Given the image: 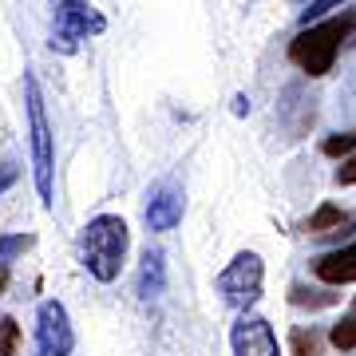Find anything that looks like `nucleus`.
<instances>
[{"label":"nucleus","instance_id":"obj_6","mask_svg":"<svg viewBox=\"0 0 356 356\" xmlns=\"http://www.w3.org/2000/svg\"><path fill=\"white\" fill-rule=\"evenodd\" d=\"M56 40H60V48L72 51L76 48L79 36H88V32H99L103 20L95 13H91L88 4H79V0H60V8H56ZM51 40V44H56Z\"/></svg>","mask_w":356,"mask_h":356},{"label":"nucleus","instance_id":"obj_9","mask_svg":"<svg viewBox=\"0 0 356 356\" xmlns=\"http://www.w3.org/2000/svg\"><path fill=\"white\" fill-rule=\"evenodd\" d=\"M178 218H182V198H178L175 191H163L151 206H147V222H151V229H170Z\"/></svg>","mask_w":356,"mask_h":356},{"label":"nucleus","instance_id":"obj_16","mask_svg":"<svg viewBox=\"0 0 356 356\" xmlns=\"http://www.w3.org/2000/svg\"><path fill=\"white\" fill-rule=\"evenodd\" d=\"M356 147V131H348V135H332V139H325V154H348Z\"/></svg>","mask_w":356,"mask_h":356},{"label":"nucleus","instance_id":"obj_17","mask_svg":"<svg viewBox=\"0 0 356 356\" xmlns=\"http://www.w3.org/2000/svg\"><path fill=\"white\" fill-rule=\"evenodd\" d=\"M337 182H341V186H356V154L341 166V170H337Z\"/></svg>","mask_w":356,"mask_h":356},{"label":"nucleus","instance_id":"obj_10","mask_svg":"<svg viewBox=\"0 0 356 356\" xmlns=\"http://www.w3.org/2000/svg\"><path fill=\"white\" fill-rule=\"evenodd\" d=\"M341 226H348V214H344L341 206H332V202H325L317 214L305 222L309 234H329V229H341Z\"/></svg>","mask_w":356,"mask_h":356},{"label":"nucleus","instance_id":"obj_12","mask_svg":"<svg viewBox=\"0 0 356 356\" xmlns=\"http://www.w3.org/2000/svg\"><path fill=\"white\" fill-rule=\"evenodd\" d=\"M329 341L337 344L341 353H348V348H356V313H353V317H344L341 325H332Z\"/></svg>","mask_w":356,"mask_h":356},{"label":"nucleus","instance_id":"obj_15","mask_svg":"<svg viewBox=\"0 0 356 356\" xmlns=\"http://www.w3.org/2000/svg\"><path fill=\"white\" fill-rule=\"evenodd\" d=\"M293 356H317V337L305 329H293Z\"/></svg>","mask_w":356,"mask_h":356},{"label":"nucleus","instance_id":"obj_2","mask_svg":"<svg viewBox=\"0 0 356 356\" xmlns=\"http://www.w3.org/2000/svg\"><path fill=\"white\" fill-rule=\"evenodd\" d=\"M127 254V222L115 214H103L95 222H88L83 229V266L95 273L99 281H111L123 266Z\"/></svg>","mask_w":356,"mask_h":356},{"label":"nucleus","instance_id":"obj_8","mask_svg":"<svg viewBox=\"0 0 356 356\" xmlns=\"http://www.w3.org/2000/svg\"><path fill=\"white\" fill-rule=\"evenodd\" d=\"M313 269H317V277L329 281V285H348V281H356V242L337 250V254H325Z\"/></svg>","mask_w":356,"mask_h":356},{"label":"nucleus","instance_id":"obj_14","mask_svg":"<svg viewBox=\"0 0 356 356\" xmlns=\"http://www.w3.org/2000/svg\"><path fill=\"white\" fill-rule=\"evenodd\" d=\"M344 0H309V8L301 13V24H313V20H325L329 13H337Z\"/></svg>","mask_w":356,"mask_h":356},{"label":"nucleus","instance_id":"obj_4","mask_svg":"<svg viewBox=\"0 0 356 356\" xmlns=\"http://www.w3.org/2000/svg\"><path fill=\"white\" fill-rule=\"evenodd\" d=\"M229 344H234V356H281L273 325L266 317H254V313H242V317L234 321Z\"/></svg>","mask_w":356,"mask_h":356},{"label":"nucleus","instance_id":"obj_7","mask_svg":"<svg viewBox=\"0 0 356 356\" xmlns=\"http://www.w3.org/2000/svg\"><path fill=\"white\" fill-rule=\"evenodd\" d=\"M40 344H44L48 356H64L72 348V329H67L64 309L56 305V301H48V305L40 309Z\"/></svg>","mask_w":356,"mask_h":356},{"label":"nucleus","instance_id":"obj_3","mask_svg":"<svg viewBox=\"0 0 356 356\" xmlns=\"http://www.w3.org/2000/svg\"><path fill=\"white\" fill-rule=\"evenodd\" d=\"M261 281H266V266H261V257L254 250H245L229 261L222 273H218V293H222V301L234 309H250L261 297Z\"/></svg>","mask_w":356,"mask_h":356},{"label":"nucleus","instance_id":"obj_19","mask_svg":"<svg viewBox=\"0 0 356 356\" xmlns=\"http://www.w3.org/2000/svg\"><path fill=\"white\" fill-rule=\"evenodd\" d=\"M297 4H301V0H297Z\"/></svg>","mask_w":356,"mask_h":356},{"label":"nucleus","instance_id":"obj_18","mask_svg":"<svg viewBox=\"0 0 356 356\" xmlns=\"http://www.w3.org/2000/svg\"><path fill=\"white\" fill-rule=\"evenodd\" d=\"M4 285H8V273H4V269H0V293H4Z\"/></svg>","mask_w":356,"mask_h":356},{"label":"nucleus","instance_id":"obj_11","mask_svg":"<svg viewBox=\"0 0 356 356\" xmlns=\"http://www.w3.org/2000/svg\"><path fill=\"white\" fill-rule=\"evenodd\" d=\"M289 301H293V305H309V309H325V305H332L337 297H332V293L305 289V285H293V289H289Z\"/></svg>","mask_w":356,"mask_h":356},{"label":"nucleus","instance_id":"obj_1","mask_svg":"<svg viewBox=\"0 0 356 356\" xmlns=\"http://www.w3.org/2000/svg\"><path fill=\"white\" fill-rule=\"evenodd\" d=\"M356 16H332V20H321V24L309 28L289 44V60L305 76H325L332 67V60H337V51H341V40L353 32Z\"/></svg>","mask_w":356,"mask_h":356},{"label":"nucleus","instance_id":"obj_13","mask_svg":"<svg viewBox=\"0 0 356 356\" xmlns=\"http://www.w3.org/2000/svg\"><path fill=\"white\" fill-rule=\"evenodd\" d=\"M16 344H20V329L13 317H4L0 321V356H16Z\"/></svg>","mask_w":356,"mask_h":356},{"label":"nucleus","instance_id":"obj_5","mask_svg":"<svg viewBox=\"0 0 356 356\" xmlns=\"http://www.w3.org/2000/svg\"><path fill=\"white\" fill-rule=\"evenodd\" d=\"M28 111H32V147H36V186L44 198H51V131L32 79H28Z\"/></svg>","mask_w":356,"mask_h":356}]
</instances>
